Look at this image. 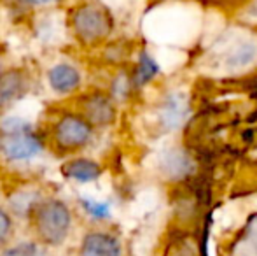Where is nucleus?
<instances>
[{"instance_id": "nucleus-1", "label": "nucleus", "mask_w": 257, "mask_h": 256, "mask_svg": "<svg viewBox=\"0 0 257 256\" xmlns=\"http://www.w3.org/2000/svg\"><path fill=\"white\" fill-rule=\"evenodd\" d=\"M49 151L42 125L28 118L7 114L0 118V160L11 167H25Z\"/></svg>"}, {"instance_id": "nucleus-2", "label": "nucleus", "mask_w": 257, "mask_h": 256, "mask_svg": "<svg viewBox=\"0 0 257 256\" xmlns=\"http://www.w3.org/2000/svg\"><path fill=\"white\" fill-rule=\"evenodd\" d=\"M49 151L60 158L82 154L95 140L96 128L72 104L56 106L42 123Z\"/></svg>"}, {"instance_id": "nucleus-3", "label": "nucleus", "mask_w": 257, "mask_h": 256, "mask_svg": "<svg viewBox=\"0 0 257 256\" xmlns=\"http://www.w3.org/2000/svg\"><path fill=\"white\" fill-rule=\"evenodd\" d=\"M30 237L49 249L63 247L75 230V209L65 198L48 193L28 219Z\"/></svg>"}, {"instance_id": "nucleus-4", "label": "nucleus", "mask_w": 257, "mask_h": 256, "mask_svg": "<svg viewBox=\"0 0 257 256\" xmlns=\"http://www.w3.org/2000/svg\"><path fill=\"white\" fill-rule=\"evenodd\" d=\"M67 30L82 48L103 44L115 28L112 11L100 0H79L67 9Z\"/></svg>"}, {"instance_id": "nucleus-5", "label": "nucleus", "mask_w": 257, "mask_h": 256, "mask_svg": "<svg viewBox=\"0 0 257 256\" xmlns=\"http://www.w3.org/2000/svg\"><path fill=\"white\" fill-rule=\"evenodd\" d=\"M70 104L96 130L108 128L117 121L119 104L115 102L108 90H102V88L82 90Z\"/></svg>"}, {"instance_id": "nucleus-6", "label": "nucleus", "mask_w": 257, "mask_h": 256, "mask_svg": "<svg viewBox=\"0 0 257 256\" xmlns=\"http://www.w3.org/2000/svg\"><path fill=\"white\" fill-rule=\"evenodd\" d=\"M44 79L56 99H75L84 90V72L68 58L53 62L46 68Z\"/></svg>"}, {"instance_id": "nucleus-7", "label": "nucleus", "mask_w": 257, "mask_h": 256, "mask_svg": "<svg viewBox=\"0 0 257 256\" xmlns=\"http://www.w3.org/2000/svg\"><path fill=\"white\" fill-rule=\"evenodd\" d=\"M34 88V77L27 67H7L0 70V118L7 116Z\"/></svg>"}, {"instance_id": "nucleus-8", "label": "nucleus", "mask_w": 257, "mask_h": 256, "mask_svg": "<svg viewBox=\"0 0 257 256\" xmlns=\"http://www.w3.org/2000/svg\"><path fill=\"white\" fill-rule=\"evenodd\" d=\"M46 195L48 192L39 183H21V185H16L9 190L4 204L7 205V209L13 212V216L18 221L28 223L35 207Z\"/></svg>"}, {"instance_id": "nucleus-9", "label": "nucleus", "mask_w": 257, "mask_h": 256, "mask_svg": "<svg viewBox=\"0 0 257 256\" xmlns=\"http://www.w3.org/2000/svg\"><path fill=\"white\" fill-rule=\"evenodd\" d=\"M122 242L107 228H93L82 233L77 244V256H122Z\"/></svg>"}, {"instance_id": "nucleus-10", "label": "nucleus", "mask_w": 257, "mask_h": 256, "mask_svg": "<svg viewBox=\"0 0 257 256\" xmlns=\"http://www.w3.org/2000/svg\"><path fill=\"white\" fill-rule=\"evenodd\" d=\"M60 174L67 183L82 186L98 181L103 176V167L95 158H89L86 154H75L61 161Z\"/></svg>"}, {"instance_id": "nucleus-11", "label": "nucleus", "mask_w": 257, "mask_h": 256, "mask_svg": "<svg viewBox=\"0 0 257 256\" xmlns=\"http://www.w3.org/2000/svg\"><path fill=\"white\" fill-rule=\"evenodd\" d=\"M186 111H187V107H186L184 97L173 93V95H170L168 99L161 104V107H159V113H158L159 121H161V125L166 130H175L184 120H186V116H187Z\"/></svg>"}, {"instance_id": "nucleus-12", "label": "nucleus", "mask_w": 257, "mask_h": 256, "mask_svg": "<svg viewBox=\"0 0 257 256\" xmlns=\"http://www.w3.org/2000/svg\"><path fill=\"white\" fill-rule=\"evenodd\" d=\"M77 207L82 216L91 223H105L112 218V202L110 200H98L88 195H79Z\"/></svg>"}, {"instance_id": "nucleus-13", "label": "nucleus", "mask_w": 257, "mask_h": 256, "mask_svg": "<svg viewBox=\"0 0 257 256\" xmlns=\"http://www.w3.org/2000/svg\"><path fill=\"white\" fill-rule=\"evenodd\" d=\"M159 75V65L154 60V56L149 51H140L139 62H137L135 68L132 72V82L135 90L146 88L149 82H153Z\"/></svg>"}, {"instance_id": "nucleus-14", "label": "nucleus", "mask_w": 257, "mask_h": 256, "mask_svg": "<svg viewBox=\"0 0 257 256\" xmlns=\"http://www.w3.org/2000/svg\"><path fill=\"white\" fill-rule=\"evenodd\" d=\"M0 256H51V249L35 240L34 237L21 240H13L7 247L0 251Z\"/></svg>"}, {"instance_id": "nucleus-15", "label": "nucleus", "mask_w": 257, "mask_h": 256, "mask_svg": "<svg viewBox=\"0 0 257 256\" xmlns=\"http://www.w3.org/2000/svg\"><path fill=\"white\" fill-rule=\"evenodd\" d=\"M16 230L18 219L7 209V205L0 202V251L13 242L14 237H16Z\"/></svg>"}, {"instance_id": "nucleus-16", "label": "nucleus", "mask_w": 257, "mask_h": 256, "mask_svg": "<svg viewBox=\"0 0 257 256\" xmlns=\"http://www.w3.org/2000/svg\"><path fill=\"white\" fill-rule=\"evenodd\" d=\"M13 11L18 13H35V11H48L63 6L67 0H4Z\"/></svg>"}, {"instance_id": "nucleus-17", "label": "nucleus", "mask_w": 257, "mask_h": 256, "mask_svg": "<svg viewBox=\"0 0 257 256\" xmlns=\"http://www.w3.org/2000/svg\"><path fill=\"white\" fill-rule=\"evenodd\" d=\"M108 92L114 97V100L117 104H122L128 100V97L132 95V92H135L132 82V74L128 72H117L115 77L112 79L110 86H108Z\"/></svg>"}]
</instances>
